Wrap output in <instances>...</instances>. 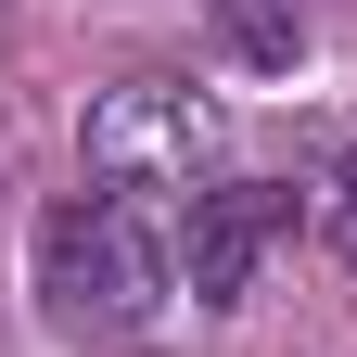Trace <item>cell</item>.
<instances>
[{"label":"cell","mask_w":357,"mask_h":357,"mask_svg":"<svg viewBox=\"0 0 357 357\" xmlns=\"http://www.w3.org/2000/svg\"><path fill=\"white\" fill-rule=\"evenodd\" d=\"M38 294H52L64 332H128L178 294V230L115 192H64L38 217Z\"/></svg>","instance_id":"obj_2"},{"label":"cell","mask_w":357,"mask_h":357,"mask_svg":"<svg viewBox=\"0 0 357 357\" xmlns=\"http://www.w3.org/2000/svg\"><path fill=\"white\" fill-rule=\"evenodd\" d=\"M77 153H89V192L141 204V217H166V230H192V204L230 192V115L192 102L178 77H115L102 102H89Z\"/></svg>","instance_id":"obj_1"},{"label":"cell","mask_w":357,"mask_h":357,"mask_svg":"<svg viewBox=\"0 0 357 357\" xmlns=\"http://www.w3.org/2000/svg\"><path fill=\"white\" fill-rule=\"evenodd\" d=\"M217 38L268 77V64H294V52H306V13H294V0H217Z\"/></svg>","instance_id":"obj_4"},{"label":"cell","mask_w":357,"mask_h":357,"mask_svg":"<svg viewBox=\"0 0 357 357\" xmlns=\"http://www.w3.org/2000/svg\"><path fill=\"white\" fill-rule=\"evenodd\" d=\"M332 243H344V268H357V166L332 178Z\"/></svg>","instance_id":"obj_5"},{"label":"cell","mask_w":357,"mask_h":357,"mask_svg":"<svg viewBox=\"0 0 357 357\" xmlns=\"http://www.w3.org/2000/svg\"><path fill=\"white\" fill-rule=\"evenodd\" d=\"M294 230V192H268V178H230V192L192 204V230H178V281L192 306H243V281L268 268V243Z\"/></svg>","instance_id":"obj_3"}]
</instances>
